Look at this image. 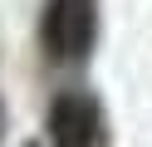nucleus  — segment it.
<instances>
[{"label":"nucleus","instance_id":"f257e3e1","mask_svg":"<svg viewBox=\"0 0 152 147\" xmlns=\"http://www.w3.org/2000/svg\"><path fill=\"white\" fill-rule=\"evenodd\" d=\"M44 44L54 59H83L93 44V5L88 0H49L44 5Z\"/></svg>","mask_w":152,"mask_h":147},{"label":"nucleus","instance_id":"f03ea898","mask_svg":"<svg viewBox=\"0 0 152 147\" xmlns=\"http://www.w3.org/2000/svg\"><path fill=\"white\" fill-rule=\"evenodd\" d=\"M49 142L54 147H98V113L88 98L59 93L49 108Z\"/></svg>","mask_w":152,"mask_h":147}]
</instances>
